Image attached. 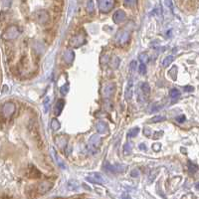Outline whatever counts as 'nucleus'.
<instances>
[{
	"label": "nucleus",
	"mask_w": 199,
	"mask_h": 199,
	"mask_svg": "<svg viewBox=\"0 0 199 199\" xmlns=\"http://www.w3.org/2000/svg\"><path fill=\"white\" fill-rule=\"evenodd\" d=\"M132 28H134V26L130 25V24H128L125 27H124L122 30H119V31L118 32L117 36H116V39H114V42H116V44L118 45H124L126 42L129 41L130 39V32Z\"/></svg>",
	"instance_id": "obj_1"
},
{
	"label": "nucleus",
	"mask_w": 199,
	"mask_h": 199,
	"mask_svg": "<svg viewBox=\"0 0 199 199\" xmlns=\"http://www.w3.org/2000/svg\"><path fill=\"white\" fill-rule=\"evenodd\" d=\"M19 36V30L16 26H10L3 33L2 38L4 40H14Z\"/></svg>",
	"instance_id": "obj_2"
},
{
	"label": "nucleus",
	"mask_w": 199,
	"mask_h": 199,
	"mask_svg": "<svg viewBox=\"0 0 199 199\" xmlns=\"http://www.w3.org/2000/svg\"><path fill=\"white\" fill-rule=\"evenodd\" d=\"M99 9L102 13H108L114 5V0H98Z\"/></svg>",
	"instance_id": "obj_3"
},
{
	"label": "nucleus",
	"mask_w": 199,
	"mask_h": 199,
	"mask_svg": "<svg viewBox=\"0 0 199 199\" xmlns=\"http://www.w3.org/2000/svg\"><path fill=\"white\" fill-rule=\"evenodd\" d=\"M34 19L40 24H45L49 20V13L46 10H38L34 13Z\"/></svg>",
	"instance_id": "obj_4"
},
{
	"label": "nucleus",
	"mask_w": 199,
	"mask_h": 199,
	"mask_svg": "<svg viewBox=\"0 0 199 199\" xmlns=\"http://www.w3.org/2000/svg\"><path fill=\"white\" fill-rule=\"evenodd\" d=\"M85 43H86V37H85V35L82 34V33L76 35L75 37L72 38L71 41H70L71 46L74 47V48H79Z\"/></svg>",
	"instance_id": "obj_5"
},
{
	"label": "nucleus",
	"mask_w": 199,
	"mask_h": 199,
	"mask_svg": "<svg viewBox=\"0 0 199 199\" xmlns=\"http://www.w3.org/2000/svg\"><path fill=\"white\" fill-rule=\"evenodd\" d=\"M14 112H15V105L13 102H6L3 106L2 113L5 118H10L14 113Z\"/></svg>",
	"instance_id": "obj_6"
},
{
	"label": "nucleus",
	"mask_w": 199,
	"mask_h": 199,
	"mask_svg": "<svg viewBox=\"0 0 199 199\" xmlns=\"http://www.w3.org/2000/svg\"><path fill=\"white\" fill-rule=\"evenodd\" d=\"M114 90H116V85L114 84H108L105 88L102 89V95L107 99H110L112 96L114 94Z\"/></svg>",
	"instance_id": "obj_7"
},
{
	"label": "nucleus",
	"mask_w": 199,
	"mask_h": 199,
	"mask_svg": "<svg viewBox=\"0 0 199 199\" xmlns=\"http://www.w3.org/2000/svg\"><path fill=\"white\" fill-rule=\"evenodd\" d=\"M125 18H126V15L124 13V10H118V11L114 12V14L113 16V20L116 24H119V23L124 22L125 20Z\"/></svg>",
	"instance_id": "obj_8"
},
{
	"label": "nucleus",
	"mask_w": 199,
	"mask_h": 199,
	"mask_svg": "<svg viewBox=\"0 0 199 199\" xmlns=\"http://www.w3.org/2000/svg\"><path fill=\"white\" fill-rule=\"evenodd\" d=\"M87 180L92 183H98V184L104 183V179H102L101 174H99V173H92L91 175L87 177Z\"/></svg>",
	"instance_id": "obj_9"
},
{
	"label": "nucleus",
	"mask_w": 199,
	"mask_h": 199,
	"mask_svg": "<svg viewBox=\"0 0 199 199\" xmlns=\"http://www.w3.org/2000/svg\"><path fill=\"white\" fill-rule=\"evenodd\" d=\"M105 167L106 169L108 171H111V172H122L124 170V165H119V164H117V165H111L110 163H107L105 164Z\"/></svg>",
	"instance_id": "obj_10"
},
{
	"label": "nucleus",
	"mask_w": 199,
	"mask_h": 199,
	"mask_svg": "<svg viewBox=\"0 0 199 199\" xmlns=\"http://www.w3.org/2000/svg\"><path fill=\"white\" fill-rule=\"evenodd\" d=\"M52 188V184L49 182H42L38 185V192L41 194H44L48 190Z\"/></svg>",
	"instance_id": "obj_11"
},
{
	"label": "nucleus",
	"mask_w": 199,
	"mask_h": 199,
	"mask_svg": "<svg viewBox=\"0 0 199 199\" xmlns=\"http://www.w3.org/2000/svg\"><path fill=\"white\" fill-rule=\"evenodd\" d=\"M102 143V138L98 135H94L91 138H90V146L92 147H98Z\"/></svg>",
	"instance_id": "obj_12"
},
{
	"label": "nucleus",
	"mask_w": 199,
	"mask_h": 199,
	"mask_svg": "<svg viewBox=\"0 0 199 199\" xmlns=\"http://www.w3.org/2000/svg\"><path fill=\"white\" fill-rule=\"evenodd\" d=\"M96 128H97V130H98L99 134L105 135V134H108V125L105 123H102V122H99L97 124V125H96Z\"/></svg>",
	"instance_id": "obj_13"
},
{
	"label": "nucleus",
	"mask_w": 199,
	"mask_h": 199,
	"mask_svg": "<svg viewBox=\"0 0 199 199\" xmlns=\"http://www.w3.org/2000/svg\"><path fill=\"white\" fill-rule=\"evenodd\" d=\"M74 58H75V53L72 50H67L64 53V60L66 61V63L71 64L73 62Z\"/></svg>",
	"instance_id": "obj_14"
},
{
	"label": "nucleus",
	"mask_w": 199,
	"mask_h": 199,
	"mask_svg": "<svg viewBox=\"0 0 199 199\" xmlns=\"http://www.w3.org/2000/svg\"><path fill=\"white\" fill-rule=\"evenodd\" d=\"M131 97H132V80H130L129 85H128L126 90H125V99L130 100Z\"/></svg>",
	"instance_id": "obj_15"
},
{
	"label": "nucleus",
	"mask_w": 199,
	"mask_h": 199,
	"mask_svg": "<svg viewBox=\"0 0 199 199\" xmlns=\"http://www.w3.org/2000/svg\"><path fill=\"white\" fill-rule=\"evenodd\" d=\"M64 105H65L64 100H58L57 104H56V108H55V113L56 114H60V113H61V112L63 111Z\"/></svg>",
	"instance_id": "obj_16"
},
{
	"label": "nucleus",
	"mask_w": 199,
	"mask_h": 199,
	"mask_svg": "<svg viewBox=\"0 0 199 199\" xmlns=\"http://www.w3.org/2000/svg\"><path fill=\"white\" fill-rule=\"evenodd\" d=\"M52 152H53V155H54V158H55V159H56V162H57V164L62 168V169H66V166H65V164H64V162H63V160L60 158V156H58L57 154H56V152H55V150L54 149H52Z\"/></svg>",
	"instance_id": "obj_17"
},
{
	"label": "nucleus",
	"mask_w": 199,
	"mask_h": 199,
	"mask_svg": "<svg viewBox=\"0 0 199 199\" xmlns=\"http://www.w3.org/2000/svg\"><path fill=\"white\" fill-rule=\"evenodd\" d=\"M87 11L90 14H93L95 11V5L93 0H88L87 1Z\"/></svg>",
	"instance_id": "obj_18"
},
{
	"label": "nucleus",
	"mask_w": 199,
	"mask_h": 199,
	"mask_svg": "<svg viewBox=\"0 0 199 199\" xmlns=\"http://www.w3.org/2000/svg\"><path fill=\"white\" fill-rule=\"evenodd\" d=\"M173 60H174V57H173L172 55L167 56V57L163 60V62H162V66H163V67H167L168 65H170V64L173 62Z\"/></svg>",
	"instance_id": "obj_19"
},
{
	"label": "nucleus",
	"mask_w": 199,
	"mask_h": 199,
	"mask_svg": "<svg viewBox=\"0 0 199 199\" xmlns=\"http://www.w3.org/2000/svg\"><path fill=\"white\" fill-rule=\"evenodd\" d=\"M51 129L53 130H58L59 129H60V123L58 122V120L56 119H52V122H51Z\"/></svg>",
	"instance_id": "obj_20"
},
{
	"label": "nucleus",
	"mask_w": 199,
	"mask_h": 199,
	"mask_svg": "<svg viewBox=\"0 0 199 199\" xmlns=\"http://www.w3.org/2000/svg\"><path fill=\"white\" fill-rule=\"evenodd\" d=\"M138 132H140V128H134V129L130 130V131L128 132V135L130 137H135L137 135Z\"/></svg>",
	"instance_id": "obj_21"
},
{
	"label": "nucleus",
	"mask_w": 199,
	"mask_h": 199,
	"mask_svg": "<svg viewBox=\"0 0 199 199\" xmlns=\"http://www.w3.org/2000/svg\"><path fill=\"white\" fill-rule=\"evenodd\" d=\"M141 91L143 92V94H149L150 92V88H149V85L147 83H142L141 85Z\"/></svg>",
	"instance_id": "obj_22"
},
{
	"label": "nucleus",
	"mask_w": 199,
	"mask_h": 199,
	"mask_svg": "<svg viewBox=\"0 0 199 199\" xmlns=\"http://www.w3.org/2000/svg\"><path fill=\"white\" fill-rule=\"evenodd\" d=\"M124 3L126 7H135L137 3V0H124Z\"/></svg>",
	"instance_id": "obj_23"
},
{
	"label": "nucleus",
	"mask_w": 199,
	"mask_h": 199,
	"mask_svg": "<svg viewBox=\"0 0 199 199\" xmlns=\"http://www.w3.org/2000/svg\"><path fill=\"white\" fill-rule=\"evenodd\" d=\"M119 59L114 56L112 60V62H111V67L113 68V69H117L119 67Z\"/></svg>",
	"instance_id": "obj_24"
},
{
	"label": "nucleus",
	"mask_w": 199,
	"mask_h": 199,
	"mask_svg": "<svg viewBox=\"0 0 199 199\" xmlns=\"http://www.w3.org/2000/svg\"><path fill=\"white\" fill-rule=\"evenodd\" d=\"M180 96V92L178 91L177 89H172L171 91H170V97L173 98V99H176L178 98Z\"/></svg>",
	"instance_id": "obj_25"
},
{
	"label": "nucleus",
	"mask_w": 199,
	"mask_h": 199,
	"mask_svg": "<svg viewBox=\"0 0 199 199\" xmlns=\"http://www.w3.org/2000/svg\"><path fill=\"white\" fill-rule=\"evenodd\" d=\"M162 120H165V117L158 116V117H153L152 119H150V122L152 123H158V122H162Z\"/></svg>",
	"instance_id": "obj_26"
},
{
	"label": "nucleus",
	"mask_w": 199,
	"mask_h": 199,
	"mask_svg": "<svg viewBox=\"0 0 199 199\" xmlns=\"http://www.w3.org/2000/svg\"><path fill=\"white\" fill-rule=\"evenodd\" d=\"M138 72L141 74V75H144L146 74V65H144L143 63H141L140 66H138Z\"/></svg>",
	"instance_id": "obj_27"
},
{
	"label": "nucleus",
	"mask_w": 199,
	"mask_h": 199,
	"mask_svg": "<svg viewBox=\"0 0 199 199\" xmlns=\"http://www.w3.org/2000/svg\"><path fill=\"white\" fill-rule=\"evenodd\" d=\"M140 61L141 63H143V64L148 61V57H147V55L146 53H142V54H141V55H140Z\"/></svg>",
	"instance_id": "obj_28"
},
{
	"label": "nucleus",
	"mask_w": 199,
	"mask_h": 199,
	"mask_svg": "<svg viewBox=\"0 0 199 199\" xmlns=\"http://www.w3.org/2000/svg\"><path fill=\"white\" fill-rule=\"evenodd\" d=\"M49 102H50V98L47 97L44 100V111H45V113L48 112V107H49Z\"/></svg>",
	"instance_id": "obj_29"
},
{
	"label": "nucleus",
	"mask_w": 199,
	"mask_h": 199,
	"mask_svg": "<svg viewBox=\"0 0 199 199\" xmlns=\"http://www.w3.org/2000/svg\"><path fill=\"white\" fill-rule=\"evenodd\" d=\"M68 91H69V86L68 85H64L61 88V94L62 95H66V94L68 93Z\"/></svg>",
	"instance_id": "obj_30"
},
{
	"label": "nucleus",
	"mask_w": 199,
	"mask_h": 199,
	"mask_svg": "<svg viewBox=\"0 0 199 199\" xmlns=\"http://www.w3.org/2000/svg\"><path fill=\"white\" fill-rule=\"evenodd\" d=\"M197 170V166L193 163H191V162H189V171L192 173V172H195Z\"/></svg>",
	"instance_id": "obj_31"
},
{
	"label": "nucleus",
	"mask_w": 199,
	"mask_h": 199,
	"mask_svg": "<svg viewBox=\"0 0 199 199\" xmlns=\"http://www.w3.org/2000/svg\"><path fill=\"white\" fill-rule=\"evenodd\" d=\"M130 152H131V146H130L129 143H126L124 146V153L129 154V153H130Z\"/></svg>",
	"instance_id": "obj_32"
},
{
	"label": "nucleus",
	"mask_w": 199,
	"mask_h": 199,
	"mask_svg": "<svg viewBox=\"0 0 199 199\" xmlns=\"http://www.w3.org/2000/svg\"><path fill=\"white\" fill-rule=\"evenodd\" d=\"M135 68H136V62L135 61H132L130 63V71L132 73V72H135Z\"/></svg>",
	"instance_id": "obj_33"
},
{
	"label": "nucleus",
	"mask_w": 199,
	"mask_h": 199,
	"mask_svg": "<svg viewBox=\"0 0 199 199\" xmlns=\"http://www.w3.org/2000/svg\"><path fill=\"white\" fill-rule=\"evenodd\" d=\"M138 175H140V172H138L137 169H135V170H132L131 171V176H134V177H137Z\"/></svg>",
	"instance_id": "obj_34"
},
{
	"label": "nucleus",
	"mask_w": 199,
	"mask_h": 199,
	"mask_svg": "<svg viewBox=\"0 0 199 199\" xmlns=\"http://www.w3.org/2000/svg\"><path fill=\"white\" fill-rule=\"evenodd\" d=\"M176 120L178 123H183L185 120V116H180V117H177L176 118Z\"/></svg>",
	"instance_id": "obj_35"
},
{
	"label": "nucleus",
	"mask_w": 199,
	"mask_h": 199,
	"mask_svg": "<svg viewBox=\"0 0 199 199\" xmlns=\"http://www.w3.org/2000/svg\"><path fill=\"white\" fill-rule=\"evenodd\" d=\"M193 87H190V86H187V87H185L184 88V91L185 92H193Z\"/></svg>",
	"instance_id": "obj_36"
},
{
	"label": "nucleus",
	"mask_w": 199,
	"mask_h": 199,
	"mask_svg": "<svg viewBox=\"0 0 199 199\" xmlns=\"http://www.w3.org/2000/svg\"><path fill=\"white\" fill-rule=\"evenodd\" d=\"M159 147H160V143H155V144H153V146H152V148L155 149V150H158Z\"/></svg>",
	"instance_id": "obj_37"
},
{
	"label": "nucleus",
	"mask_w": 199,
	"mask_h": 199,
	"mask_svg": "<svg viewBox=\"0 0 199 199\" xmlns=\"http://www.w3.org/2000/svg\"><path fill=\"white\" fill-rule=\"evenodd\" d=\"M140 147H141V149H146V146H142V144H141V146Z\"/></svg>",
	"instance_id": "obj_38"
},
{
	"label": "nucleus",
	"mask_w": 199,
	"mask_h": 199,
	"mask_svg": "<svg viewBox=\"0 0 199 199\" xmlns=\"http://www.w3.org/2000/svg\"><path fill=\"white\" fill-rule=\"evenodd\" d=\"M195 187H196L197 189H199V183H197V184H196V186H195Z\"/></svg>",
	"instance_id": "obj_39"
}]
</instances>
